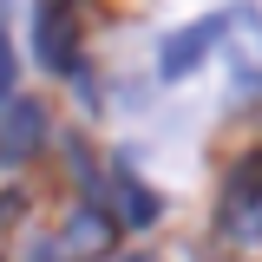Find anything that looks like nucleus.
Returning <instances> with one entry per match:
<instances>
[{"instance_id":"f257e3e1","label":"nucleus","mask_w":262,"mask_h":262,"mask_svg":"<svg viewBox=\"0 0 262 262\" xmlns=\"http://www.w3.org/2000/svg\"><path fill=\"white\" fill-rule=\"evenodd\" d=\"M223 229L236 243H262V151H249V158L229 170V184H223Z\"/></svg>"},{"instance_id":"f03ea898","label":"nucleus","mask_w":262,"mask_h":262,"mask_svg":"<svg viewBox=\"0 0 262 262\" xmlns=\"http://www.w3.org/2000/svg\"><path fill=\"white\" fill-rule=\"evenodd\" d=\"M223 66L236 92H262V13L256 7H236L223 33Z\"/></svg>"},{"instance_id":"7ed1b4c3","label":"nucleus","mask_w":262,"mask_h":262,"mask_svg":"<svg viewBox=\"0 0 262 262\" xmlns=\"http://www.w3.org/2000/svg\"><path fill=\"white\" fill-rule=\"evenodd\" d=\"M223 33H229V13H203V20H190V27L164 33V46H158V72H164V79H184V72H196V66H203V53H210Z\"/></svg>"},{"instance_id":"20e7f679","label":"nucleus","mask_w":262,"mask_h":262,"mask_svg":"<svg viewBox=\"0 0 262 262\" xmlns=\"http://www.w3.org/2000/svg\"><path fill=\"white\" fill-rule=\"evenodd\" d=\"M33 53H39V66H53V72H66L72 66V53H79V20H72V7H33Z\"/></svg>"},{"instance_id":"39448f33","label":"nucleus","mask_w":262,"mask_h":262,"mask_svg":"<svg viewBox=\"0 0 262 262\" xmlns=\"http://www.w3.org/2000/svg\"><path fill=\"white\" fill-rule=\"evenodd\" d=\"M39 138H46V112L33 98H7L0 105V164H20Z\"/></svg>"},{"instance_id":"423d86ee","label":"nucleus","mask_w":262,"mask_h":262,"mask_svg":"<svg viewBox=\"0 0 262 262\" xmlns=\"http://www.w3.org/2000/svg\"><path fill=\"white\" fill-rule=\"evenodd\" d=\"M59 249H66V262H98L105 249H112V216H105L98 203H85V210H79V216L66 223Z\"/></svg>"},{"instance_id":"0eeeda50","label":"nucleus","mask_w":262,"mask_h":262,"mask_svg":"<svg viewBox=\"0 0 262 262\" xmlns=\"http://www.w3.org/2000/svg\"><path fill=\"white\" fill-rule=\"evenodd\" d=\"M118 216L125 223H158V196L144 190L131 170H118Z\"/></svg>"},{"instance_id":"6e6552de","label":"nucleus","mask_w":262,"mask_h":262,"mask_svg":"<svg viewBox=\"0 0 262 262\" xmlns=\"http://www.w3.org/2000/svg\"><path fill=\"white\" fill-rule=\"evenodd\" d=\"M13 92V46H7V33H0V98Z\"/></svg>"},{"instance_id":"1a4fd4ad","label":"nucleus","mask_w":262,"mask_h":262,"mask_svg":"<svg viewBox=\"0 0 262 262\" xmlns=\"http://www.w3.org/2000/svg\"><path fill=\"white\" fill-rule=\"evenodd\" d=\"M131 262H151V256H131Z\"/></svg>"}]
</instances>
